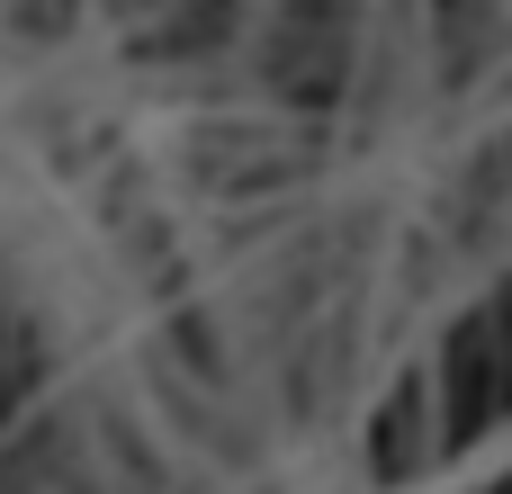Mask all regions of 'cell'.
Listing matches in <instances>:
<instances>
[{
  "mask_svg": "<svg viewBox=\"0 0 512 494\" xmlns=\"http://www.w3.org/2000/svg\"><path fill=\"white\" fill-rule=\"evenodd\" d=\"M0 486H90V468H81V450H72V423H63V414H36L27 441L0 459Z\"/></svg>",
  "mask_w": 512,
  "mask_h": 494,
  "instance_id": "obj_6",
  "label": "cell"
},
{
  "mask_svg": "<svg viewBox=\"0 0 512 494\" xmlns=\"http://www.w3.org/2000/svg\"><path fill=\"white\" fill-rule=\"evenodd\" d=\"M108 9H153V0H108Z\"/></svg>",
  "mask_w": 512,
  "mask_h": 494,
  "instance_id": "obj_13",
  "label": "cell"
},
{
  "mask_svg": "<svg viewBox=\"0 0 512 494\" xmlns=\"http://www.w3.org/2000/svg\"><path fill=\"white\" fill-rule=\"evenodd\" d=\"M486 315H495V351H504V405H512V279L495 288V306H486Z\"/></svg>",
  "mask_w": 512,
  "mask_h": 494,
  "instance_id": "obj_12",
  "label": "cell"
},
{
  "mask_svg": "<svg viewBox=\"0 0 512 494\" xmlns=\"http://www.w3.org/2000/svg\"><path fill=\"white\" fill-rule=\"evenodd\" d=\"M171 351H180L207 387H225V351H216V324H207V315H171Z\"/></svg>",
  "mask_w": 512,
  "mask_h": 494,
  "instance_id": "obj_8",
  "label": "cell"
},
{
  "mask_svg": "<svg viewBox=\"0 0 512 494\" xmlns=\"http://www.w3.org/2000/svg\"><path fill=\"white\" fill-rule=\"evenodd\" d=\"M423 396H432V378L423 369H405L396 387H387V405H378V423H369V477L378 486H405V477H423V459H432V423H423Z\"/></svg>",
  "mask_w": 512,
  "mask_h": 494,
  "instance_id": "obj_4",
  "label": "cell"
},
{
  "mask_svg": "<svg viewBox=\"0 0 512 494\" xmlns=\"http://www.w3.org/2000/svg\"><path fill=\"white\" fill-rule=\"evenodd\" d=\"M234 27H243V0H171V18L135 36V63H207L234 45Z\"/></svg>",
  "mask_w": 512,
  "mask_h": 494,
  "instance_id": "obj_5",
  "label": "cell"
},
{
  "mask_svg": "<svg viewBox=\"0 0 512 494\" xmlns=\"http://www.w3.org/2000/svg\"><path fill=\"white\" fill-rule=\"evenodd\" d=\"M270 18H297V27H360V0H279Z\"/></svg>",
  "mask_w": 512,
  "mask_h": 494,
  "instance_id": "obj_10",
  "label": "cell"
},
{
  "mask_svg": "<svg viewBox=\"0 0 512 494\" xmlns=\"http://www.w3.org/2000/svg\"><path fill=\"white\" fill-rule=\"evenodd\" d=\"M512 54V9L504 0H432V81L459 99Z\"/></svg>",
  "mask_w": 512,
  "mask_h": 494,
  "instance_id": "obj_3",
  "label": "cell"
},
{
  "mask_svg": "<svg viewBox=\"0 0 512 494\" xmlns=\"http://www.w3.org/2000/svg\"><path fill=\"white\" fill-rule=\"evenodd\" d=\"M351 63H360V27H297V18H270L261 27V90L297 117H333L351 99Z\"/></svg>",
  "mask_w": 512,
  "mask_h": 494,
  "instance_id": "obj_1",
  "label": "cell"
},
{
  "mask_svg": "<svg viewBox=\"0 0 512 494\" xmlns=\"http://www.w3.org/2000/svg\"><path fill=\"white\" fill-rule=\"evenodd\" d=\"M36 378H45V342H36L27 324H9V342H0V423L36 396Z\"/></svg>",
  "mask_w": 512,
  "mask_h": 494,
  "instance_id": "obj_7",
  "label": "cell"
},
{
  "mask_svg": "<svg viewBox=\"0 0 512 494\" xmlns=\"http://www.w3.org/2000/svg\"><path fill=\"white\" fill-rule=\"evenodd\" d=\"M495 414H504V351H495V315L477 306V315H459L450 342H441V432H432V450H441V459L477 450Z\"/></svg>",
  "mask_w": 512,
  "mask_h": 494,
  "instance_id": "obj_2",
  "label": "cell"
},
{
  "mask_svg": "<svg viewBox=\"0 0 512 494\" xmlns=\"http://www.w3.org/2000/svg\"><path fill=\"white\" fill-rule=\"evenodd\" d=\"M81 27V0H18V36H45V45H63Z\"/></svg>",
  "mask_w": 512,
  "mask_h": 494,
  "instance_id": "obj_9",
  "label": "cell"
},
{
  "mask_svg": "<svg viewBox=\"0 0 512 494\" xmlns=\"http://www.w3.org/2000/svg\"><path fill=\"white\" fill-rule=\"evenodd\" d=\"M504 171H512V144H504Z\"/></svg>",
  "mask_w": 512,
  "mask_h": 494,
  "instance_id": "obj_14",
  "label": "cell"
},
{
  "mask_svg": "<svg viewBox=\"0 0 512 494\" xmlns=\"http://www.w3.org/2000/svg\"><path fill=\"white\" fill-rule=\"evenodd\" d=\"M108 441H117V459H126V477H135V486H162V459L135 441V423H108Z\"/></svg>",
  "mask_w": 512,
  "mask_h": 494,
  "instance_id": "obj_11",
  "label": "cell"
},
{
  "mask_svg": "<svg viewBox=\"0 0 512 494\" xmlns=\"http://www.w3.org/2000/svg\"><path fill=\"white\" fill-rule=\"evenodd\" d=\"M0 342H9V324H0Z\"/></svg>",
  "mask_w": 512,
  "mask_h": 494,
  "instance_id": "obj_15",
  "label": "cell"
}]
</instances>
